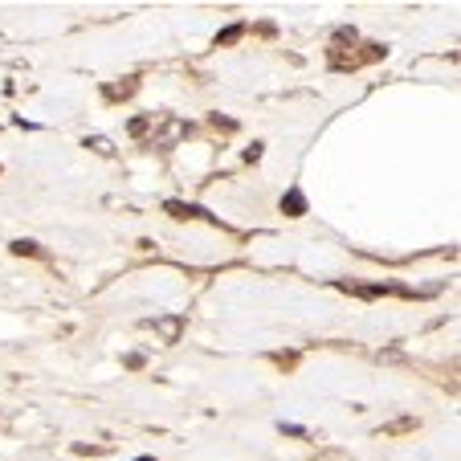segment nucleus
Segmentation results:
<instances>
[{"instance_id": "f257e3e1", "label": "nucleus", "mask_w": 461, "mask_h": 461, "mask_svg": "<svg viewBox=\"0 0 461 461\" xmlns=\"http://www.w3.org/2000/svg\"><path fill=\"white\" fill-rule=\"evenodd\" d=\"M282 213H286V216H302V213H306V196H302L298 188H290V192L282 196Z\"/></svg>"}, {"instance_id": "f03ea898", "label": "nucleus", "mask_w": 461, "mask_h": 461, "mask_svg": "<svg viewBox=\"0 0 461 461\" xmlns=\"http://www.w3.org/2000/svg\"><path fill=\"white\" fill-rule=\"evenodd\" d=\"M180 318H176V314H172V318H160V323H155V331H160V335H164L167 343H176V339H180Z\"/></svg>"}, {"instance_id": "7ed1b4c3", "label": "nucleus", "mask_w": 461, "mask_h": 461, "mask_svg": "<svg viewBox=\"0 0 461 461\" xmlns=\"http://www.w3.org/2000/svg\"><path fill=\"white\" fill-rule=\"evenodd\" d=\"M167 213H172V216H180V221H184V216H200L204 209H196V204H176V200H172V204H167Z\"/></svg>"}, {"instance_id": "20e7f679", "label": "nucleus", "mask_w": 461, "mask_h": 461, "mask_svg": "<svg viewBox=\"0 0 461 461\" xmlns=\"http://www.w3.org/2000/svg\"><path fill=\"white\" fill-rule=\"evenodd\" d=\"M241 33H245V25H229L225 33H216V45H233V41H237Z\"/></svg>"}, {"instance_id": "39448f33", "label": "nucleus", "mask_w": 461, "mask_h": 461, "mask_svg": "<svg viewBox=\"0 0 461 461\" xmlns=\"http://www.w3.org/2000/svg\"><path fill=\"white\" fill-rule=\"evenodd\" d=\"M86 148H94L99 155H115V148H111V139H102V135H94V139H86Z\"/></svg>"}, {"instance_id": "423d86ee", "label": "nucleus", "mask_w": 461, "mask_h": 461, "mask_svg": "<svg viewBox=\"0 0 461 461\" xmlns=\"http://www.w3.org/2000/svg\"><path fill=\"white\" fill-rule=\"evenodd\" d=\"M131 90H135V78H127L123 86H111V90H106V99H118V94H131Z\"/></svg>"}, {"instance_id": "0eeeda50", "label": "nucleus", "mask_w": 461, "mask_h": 461, "mask_svg": "<svg viewBox=\"0 0 461 461\" xmlns=\"http://www.w3.org/2000/svg\"><path fill=\"white\" fill-rule=\"evenodd\" d=\"M13 253H29V257H33L41 249H37V241H13Z\"/></svg>"}, {"instance_id": "6e6552de", "label": "nucleus", "mask_w": 461, "mask_h": 461, "mask_svg": "<svg viewBox=\"0 0 461 461\" xmlns=\"http://www.w3.org/2000/svg\"><path fill=\"white\" fill-rule=\"evenodd\" d=\"M151 131V118H131V135H148Z\"/></svg>"}, {"instance_id": "1a4fd4ad", "label": "nucleus", "mask_w": 461, "mask_h": 461, "mask_svg": "<svg viewBox=\"0 0 461 461\" xmlns=\"http://www.w3.org/2000/svg\"><path fill=\"white\" fill-rule=\"evenodd\" d=\"M135 461H155V457H135Z\"/></svg>"}]
</instances>
